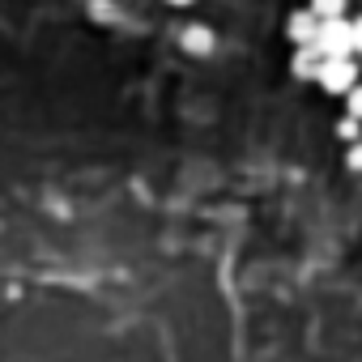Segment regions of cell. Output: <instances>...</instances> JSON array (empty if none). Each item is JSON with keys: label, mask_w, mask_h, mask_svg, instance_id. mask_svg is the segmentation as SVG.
Here are the masks:
<instances>
[{"label": "cell", "mask_w": 362, "mask_h": 362, "mask_svg": "<svg viewBox=\"0 0 362 362\" xmlns=\"http://www.w3.org/2000/svg\"><path fill=\"white\" fill-rule=\"evenodd\" d=\"M311 47L320 56H354V18H320Z\"/></svg>", "instance_id": "cell-2"}, {"label": "cell", "mask_w": 362, "mask_h": 362, "mask_svg": "<svg viewBox=\"0 0 362 362\" xmlns=\"http://www.w3.org/2000/svg\"><path fill=\"white\" fill-rule=\"evenodd\" d=\"M354 56L362 60V18H354Z\"/></svg>", "instance_id": "cell-7"}, {"label": "cell", "mask_w": 362, "mask_h": 362, "mask_svg": "<svg viewBox=\"0 0 362 362\" xmlns=\"http://www.w3.org/2000/svg\"><path fill=\"white\" fill-rule=\"evenodd\" d=\"M184 47H188L192 56H209L214 35H209V30H201V26H192V30H184Z\"/></svg>", "instance_id": "cell-4"}, {"label": "cell", "mask_w": 362, "mask_h": 362, "mask_svg": "<svg viewBox=\"0 0 362 362\" xmlns=\"http://www.w3.org/2000/svg\"><path fill=\"white\" fill-rule=\"evenodd\" d=\"M345 5L349 0H307V9L315 18H345Z\"/></svg>", "instance_id": "cell-5"}, {"label": "cell", "mask_w": 362, "mask_h": 362, "mask_svg": "<svg viewBox=\"0 0 362 362\" xmlns=\"http://www.w3.org/2000/svg\"><path fill=\"white\" fill-rule=\"evenodd\" d=\"M345 111H349V115H354V119L362 124V81H358V86H354V90L345 94Z\"/></svg>", "instance_id": "cell-6"}, {"label": "cell", "mask_w": 362, "mask_h": 362, "mask_svg": "<svg viewBox=\"0 0 362 362\" xmlns=\"http://www.w3.org/2000/svg\"><path fill=\"white\" fill-rule=\"evenodd\" d=\"M170 9H188V5H197V0H166Z\"/></svg>", "instance_id": "cell-9"}, {"label": "cell", "mask_w": 362, "mask_h": 362, "mask_svg": "<svg viewBox=\"0 0 362 362\" xmlns=\"http://www.w3.org/2000/svg\"><path fill=\"white\" fill-rule=\"evenodd\" d=\"M315 30H320V18H315L311 9H298V13H290V22H286V39H290L294 47H311V43H315Z\"/></svg>", "instance_id": "cell-3"}, {"label": "cell", "mask_w": 362, "mask_h": 362, "mask_svg": "<svg viewBox=\"0 0 362 362\" xmlns=\"http://www.w3.org/2000/svg\"><path fill=\"white\" fill-rule=\"evenodd\" d=\"M358 81L362 77H358V60L354 56H324L320 69H315V86L324 94H332V98H345Z\"/></svg>", "instance_id": "cell-1"}, {"label": "cell", "mask_w": 362, "mask_h": 362, "mask_svg": "<svg viewBox=\"0 0 362 362\" xmlns=\"http://www.w3.org/2000/svg\"><path fill=\"white\" fill-rule=\"evenodd\" d=\"M349 166H354V170H362V145H354V149H349Z\"/></svg>", "instance_id": "cell-8"}]
</instances>
